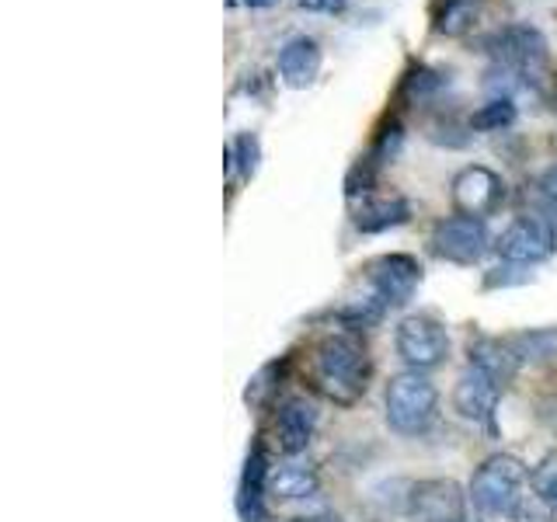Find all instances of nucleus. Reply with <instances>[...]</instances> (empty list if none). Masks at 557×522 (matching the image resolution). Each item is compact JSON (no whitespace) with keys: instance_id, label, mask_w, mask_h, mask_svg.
I'll return each instance as SVG.
<instances>
[{"instance_id":"1","label":"nucleus","mask_w":557,"mask_h":522,"mask_svg":"<svg viewBox=\"0 0 557 522\" xmlns=\"http://www.w3.org/2000/svg\"><path fill=\"white\" fill-rule=\"evenodd\" d=\"M370 373H373L370 352H366L362 338L352 335V331L327 335L313 348L310 380H313V387H318V394L327 397L331 405L352 408L366 394V387H370Z\"/></svg>"},{"instance_id":"2","label":"nucleus","mask_w":557,"mask_h":522,"mask_svg":"<svg viewBox=\"0 0 557 522\" xmlns=\"http://www.w3.org/2000/svg\"><path fill=\"white\" fill-rule=\"evenodd\" d=\"M527 463L512 452H498L487 457L474 477H470V501L478 505L484 515H516L519 501L527 498Z\"/></svg>"},{"instance_id":"3","label":"nucleus","mask_w":557,"mask_h":522,"mask_svg":"<svg viewBox=\"0 0 557 522\" xmlns=\"http://www.w3.org/2000/svg\"><path fill=\"white\" fill-rule=\"evenodd\" d=\"M387 425L400 435H422L432 428L435 414H440V390L429 380V373L405 370L387 383Z\"/></svg>"},{"instance_id":"4","label":"nucleus","mask_w":557,"mask_h":522,"mask_svg":"<svg viewBox=\"0 0 557 522\" xmlns=\"http://www.w3.org/2000/svg\"><path fill=\"white\" fill-rule=\"evenodd\" d=\"M484 52L492 57V66L509 70L522 84H533L547 74L550 46L544 32L533 25H505L484 39Z\"/></svg>"},{"instance_id":"5","label":"nucleus","mask_w":557,"mask_h":522,"mask_svg":"<svg viewBox=\"0 0 557 522\" xmlns=\"http://www.w3.org/2000/svg\"><path fill=\"white\" fill-rule=\"evenodd\" d=\"M397 356L405 359L408 370L429 373L435 365H443L449 356V335L446 327L425 318V313H411L397 324Z\"/></svg>"},{"instance_id":"6","label":"nucleus","mask_w":557,"mask_h":522,"mask_svg":"<svg viewBox=\"0 0 557 522\" xmlns=\"http://www.w3.org/2000/svg\"><path fill=\"white\" fill-rule=\"evenodd\" d=\"M495 251L509 265H540L557 251V231L544 216H519L498 234Z\"/></svg>"},{"instance_id":"7","label":"nucleus","mask_w":557,"mask_h":522,"mask_svg":"<svg viewBox=\"0 0 557 522\" xmlns=\"http://www.w3.org/2000/svg\"><path fill=\"white\" fill-rule=\"evenodd\" d=\"M418 283H422V269H418V261L408 254H383L366 265V286H370L366 296H370L380 310L408 303Z\"/></svg>"},{"instance_id":"8","label":"nucleus","mask_w":557,"mask_h":522,"mask_svg":"<svg viewBox=\"0 0 557 522\" xmlns=\"http://www.w3.org/2000/svg\"><path fill=\"white\" fill-rule=\"evenodd\" d=\"M492 248V234H487V223L474 216H449L443 223H435L432 231V251L443 261L453 265H478V261Z\"/></svg>"},{"instance_id":"9","label":"nucleus","mask_w":557,"mask_h":522,"mask_svg":"<svg viewBox=\"0 0 557 522\" xmlns=\"http://www.w3.org/2000/svg\"><path fill=\"white\" fill-rule=\"evenodd\" d=\"M449 199L460 216L487 220L492 213H498V206L505 202V182L492 167L470 164V167L457 171V178L449 185Z\"/></svg>"},{"instance_id":"10","label":"nucleus","mask_w":557,"mask_h":522,"mask_svg":"<svg viewBox=\"0 0 557 522\" xmlns=\"http://www.w3.org/2000/svg\"><path fill=\"white\" fill-rule=\"evenodd\" d=\"M463 492L457 481H418L408 498L411 522H467L463 515Z\"/></svg>"},{"instance_id":"11","label":"nucleus","mask_w":557,"mask_h":522,"mask_svg":"<svg viewBox=\"0 0 557 522\" xmlns=\"http://www.w3.org/2000/svg\"><path fill=\"white\" fill-rule=\"evenodd\" d=\"M502 390L505 387L492 373H484V370H478V365H470V370L457 380V390H453V408H457L460 418H467V422L492 425Z\"/></svg>"},{"instance_id":"12","label":"nucleus","mask_w":557,"mask_h":522,"mask_svg":"<svg viewBox=\"0 0 557 522\" xmlns=\"http://www.w3.org/2000/svg\"><path fill=\"white\" fill-rule=\"evenodd\" d=\"M318 405L307 397H289L275 414V443L286 457H300V452L310 446L313 432H318Z\"/></svg>"},{"instance_id":"13","label":"nucleus","mask_w":557,"mask_h":522,"mask_svg":"<svg viewBox=\"0 0 557 522\" xmlns=\"http://www.w3.org/2000/svg\"><path fill=\"white\" fill-rule=\"evenodd\" d=\"M321 63H324V52H321V42L310 39V35H293V39L278 49V80L293 91H304L321 74Z\"/></svg>"},{"instance_id":"14","label":"nucleus","mask_w":557,"mask_h":522,"mask_svg":"<svg viewBox=\"0 0 557 522\" xmlns=\"http://www.w3.org/2000/svg\"><path fill=\"white\" fill-rule=\"evenodd\" d=\"M269 495L278 498V501H300V498H313L318 495V470L310 463L289 457L286 463H278L275 470H269Z\"/></svg>"},{"instance_id":"15","label":"nucleus","mask_w":557,"mask_h":522,"mask_svg":"<svg viewBox=\"0 0 557 522\" xmlns=\"http://www.w3.org/2000/svg\"><path fill=\"white\" fill-rule=\"evenodd\" d=\"M408 216H411V206L400 196H373V191H366L352 220H356V231L380 234V231H391V226H400Z\"/></svg>"},{"instance_id":"16","label":"nucleus","mask_w":557,"mask_h":522,"mask_svg":"<svg viewBox=\"0 0 557 522\" xmlns=\"http://www.w3.org/2000/svg\"><path fill=\"white\" fill-rule=\"evenodd\" d=\"M470 365H478V370L492 373L505 387V383L516 376L519 359L512 352L509 338H478V341H470Z\"/></svg>"},{"instance_id":"17","label":"nucleus","mask_w":557,"mask_h":522,"mask_svg":"<svg viewBox=\"0 0 557 522\" xmlns=\"http://www.w3.org/2000/svg\"><path fill=\"white\" fill-rule=\"evenodd\" d=\"M484 11V0H443L435 8V32L446 39H460L470 28L478 25V17Z\"/></svg>"},{"instance_id":"18","label":"nucleus","mask_w":557,"mask_h":522,"mask_svg":"<svg viewBox=\"0 0 557 522\" xmlns=\"http://www.w3.org/2000/svg\"><path fill=\"white\" fill-rule=\"evenodd\" d=\"M512 352L519 362H540V359H554L557 356V327H536V331H522V335L509 338Z\"/></svg>"},{"instance_id":"19","label":"nucleus","mask_w":557,"mask_h":522,"mask_svg":"<svg viewBox=\"0 0 557 522\" xmlns=\"http://www.w3.org/2000/svg\"><path fill=\"white\" fill-rule=\"evenodd\" d=\"M512 122H516V101L512 98H487L481 109L470 115V129L498 133V129H509Z\"/></svg>"},{"instance_id":"20","label":"nucleus","mask_w":557,"mask_h":522,"mask_svg":"<svg viewBox=\"0 0 557 522\" xmlns=\"http://www.w3.org/2000/svg\"><path fill=\"white\" fill-rule=\"evenodd\" d=\"M530 487H533V495H540L557 512V452H550V457L536 463V470L530 474Z\"/></svg>"},{"instance_id":"21","label":"nucleus","mask_w":557,"mask_h":522,"mask_svg":"<svg viewBox=\"0 0 557 522\" xmlns=\"http://www.w3.org/2000/svg\"><path fill=\"white\" fill-rule=\"evenodd\" d=\"M533 199H536V206L544 209L547 216H557V164L547 167V171L533 182Z\"/></svg>"},{"instance_id":"22","label":"nucleus","mask_w":557,"mask_h":522,"mask_svg":"<svg viewBox=\"0 0 557 522\" xmlns=\"http://www.w3.org/2000/svg\"><path fill=\"white\" fill-rule=\"evenodd\" d=\"M234 150H237V167H240V174H244V178H251V174L258 171V161H261L258 136H255V133H240V136H237V144H234Z\"/></svg>"},{"instance_id":"23","label":"nucleus","mask_w":557,"mask_h":522,"mask_svg":"<svg viewBox=\"0 0 557 522\" xmlns=\"http://www.w3.org/2000/svg\"><path fill=\"white\" fill-rule=\"evenodd\" d=\"M516 522H554V509L550 505L540 498V495H527L519 501V509H516V515H512Z\"/></svg>"},{"instance_id":"24","label":"nucleus","mask_w":557,"mask_h":522,"mask_svg":"<svg viewBox=\"0 0 557 522\" xmlns=\"http://www.w3.org/2000/svg\"><path fill=\"white\" fill-rule=\"evenodd\" d=\"M296 4L313 14H342L348 8V0H296Z\"/></svg>"},{"instance_id":"25","label":"nucleus","mask_w":557,"mask_h":522,"mask_svg":"<svg viewBox=\"0 0 557 522\" xmlns=\"http://www.w3.org/2000/svg\"><path fill=\"white\" fill-rule=\"evenodd\" d=\"M293 522H342L338 515H307V519H293Z\"/></svg>"},{"instance_id":"26","label":"nucleus","mask_w":557,"mask_h":522,"mask_svg":"<svg viewBox=\"0 0 557 522\" xmlns=\"http://www.w3.org/2000/svg\"><path fill=\"white\" fill-rule=\"evenodd\" d=\"M248 8H269V4H275V0H244Z\"/></svg>"},{"instance_id":"27","label":"nucleus","mask_w":557,"mask_h":522,"mask_svg":"<svg viewBox=\"0 0 557 522\" xmlns=\"http://www.w3.org/2000/svg\"><path fill=\"white\" fill-rule=\"evenodd\" d=\"M467 522H474V519H467Z\"/></svg>"}]
</instances>
